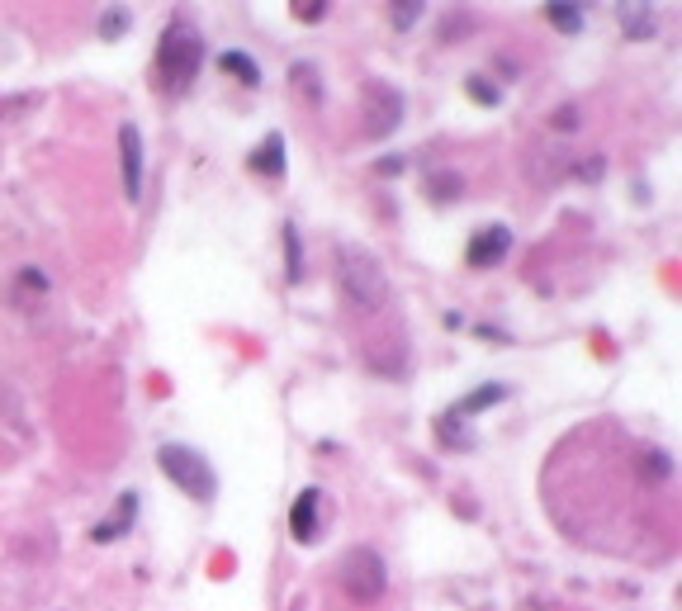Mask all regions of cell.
<instances>
[{
  "instance_id": "cb8c5ba5",
  "label": "cell",
  "mask_w": 682,
  "mask_h": 611,
  "mask_svg": "<svg viewBox=\"0 0 682 611\" xmlns=\"http://www.w3.org/2000/svg\"><path fill=\"white\" fill-rule=\"evenodd\" d=\"M124 29H128V15H124V10H119V15L109 10V15L100 19V38H119V34H124Z\"/></svg>"
},
{
  "instance_id": "4fadbf2b",
  "label": "cell",
  "mask_w": 682,
  "mask_h": 611,
  "mask_svg": "<svg viewBox=\"0 0 682 611\" xmlns=\"http://www.w3.org/2000/svg\"><path fill=\"white\" fill-rule=\"evenodd\" d=\"M507 389L503 384H479L474 394H465L460 403H455V417H469V413H484V408H493V403H503Z\"/></svg>"
},
{
  "instance_id": "7a4b0ae2",
  "label": "cell",
  "mask_w": 682,
  "mask_h": 611,
  "mask_svg": "<svg viewBox=\"0 0 682 611\" xmlns=\"http://www.w3.org/2000/svg\"><path fill=\"white\" fill-rule=\"evenodd\" d=\"M337 289L346 304L356 308H379L389 299V275H384V261L375 252H365L356 242L337 247Z\"/></svg>"
},
{
  "instance_id": "ffe728a7",
  "label": "cell",
  "mask_w": 682,
  "mask_h": 611,
  "mask_svg": "<svg viewBox=\"0 0 682 611\" xmlns=\"http://www.w3.org/2000/svg\"><path fill=\"white\" fill-rule=\"evenodd\" d=\"M465 90H469V100L474 105H503V90H498V81H488V76H469L465 81Z\"/></svg>"
},
{
  "instance_id": "ac0fdd59",
  "label": "cell",
  "mask_w": 682,
  "mask_h": 611,
  "mask_svg": "<svg viewBox=\"0 0 682 611\" xmlns=\"http://www.w3.org/2000/svg\"><path fill=\"white\" fill-rule=\"evenodd\" d=\"M460 190H465V180L455 176V171H431L427 176V195L436 199V204H450Z\"/></svg>"
},
{
  "instance_id": "277c9868",
  "label": "cell",
  "mask_w": 682,
  "mask_h": 611,
  "mask_svg": "<svg viewBox=\"0 0 682 611\" xmlns=\"http://www.w3.org/2000/svg\"><path fill=\"white\" fill-rule=\"evenodd\" d=\"M337 588L351 597V602H360V607H370V602H379V597L389 593V569H384L379 550L351 545V550L337 559Z\"/></svg>"
},
{
  "instance_id": "2e32d148",
  "label": "cell",
  "mask_w": 682,
  "mask_h": 611,
  "mask_svg": "<svg viewBox=\"0 0 682 611\" xmlns=\"http://www.w3.org/2000/svg\"><path fill=\"white\" fill-rule=\"evenodd\" d=\"M545 19L555 24L559 34H578V29H583V5H564V0H550V5H545Z\"/></svg>"
},
{
  "instance_id": "7402d4cb",
  "label": "cell",
  "mask_w": 682,
  "mask_h": 611,
  "mask_svg": "<svg viewBox=\"0 0 682 611\" xmlns=\"http://www.w3.org/2000/svg\"><path fill=\"white\" fill-rule=\"evenodd\" d=\"M441 441H446V446H455V450H469V446H474V436L465 432V422H460L455 413L441 417Z\"/></svg>"
},
{
  "instance_id": "30bf717a",
  "label": "cell",
  "mask_w": 682,
  "mask_h": 611,
  "mask_svg": "<svg viewBox=\"0 0 682 611\" xmlns=\"http://www.w3.org/2000/svg\"><path fill=\"white\" fill-rule=\"evenodd\" d=\"M247 166H252L256 176L280 180V176H285V138H280V133H266V138H261V143L252 147Z\"/></svg>"
},
{
  "instance_id": "603a6c76",
  "label": "cell",
  "mask_w": 682,
  "mask_h": 611,
  "mask_svg": "<svg viewBox=\"0 0 682 611\" xmlns=\"http://www.w3.org/2000/svg\"><path fill=\"white\" fill-rule=\"evenodd\" d=\"M294 15L304 19V24H318V19L327 15V0H299V5H294Z\"/></svg>"
},
{
  "instance_id": "8992f818",
  "label": "cell",
  "mask_w": 682,
  "mask_h": 611,
  "mask_svg": "<svg viewBox=\"0 0 682 611\" xmlns=\"http://www.w3.org/2000/svg\"><path fill=\"white\" fill-rule=\"evenodd\" d=\"M323 507H327L323 488H304L294 498V507H289V536L299 540V545H318V536H323Z\"/></svg>"
},
{
  "instance_id": "5b68a950",
  "label": "cell",
  "mask_w": 682,
  "mask_h": 611,
  "mask_svg": "<svg viewBox=\"0 0 682 611\" xmlns=\"http://www.w3.org/2000/svg\"><path fill=\"white\" fill-rule=\"evenodd\" d=\"M360 114H365V133L370 138H384L403 124V95H398L389 81H370L365 86V100H360Z\"/></svg>"
},
{
  "instance_id": "d4e9b609",
  "label": "cell",
  "mask_w": 682,
  "mask_h": 611,
  "mask_svg": "<svg viewBox=\"0 0 682 611\" xmlns=\"http://www.w3.org/2000/svg\"><path fill=\"white\" fill-rule=\"evenodd\" d=\"M555 128H559V133H574V128H578V109H559Z\"/></svg>"
},
{
  "instance_id": "52a82bcc",
  "label": "cell",
  "mask_w": 682,
  "mask_h": 611,
  "mask_svg": "<svg viewBox=\"0 0 682 611\" xmlns=\"http://www.w3.org/2000/svg\"><path fill=\"white\" fill-rule=\"evenodd\" d=\"M507 252H512V233H507L503 223H493V228H479V233L469 237L465 261L469 270H493V266H503Z\"/></svg>"
},
{
  "instance_id": "44dd1931",
  "label": "cell",
  "mask_w": 682,
  "mask_h": 611,
  "mask_svg": "<svg viewBox=\"0 0 682 611\" xmlns=\"http://www.w3.org/2000/svg\"><path fill=\"white\" fill-rule=\"evenodd\" d=\"M668 474H673V465H668L664 450H645V455H640V479H649V484H664Z\"/></svg>"
},
{
  "instance_id": "3957f363",
  "label": "cell",
  "mask_w": 682,
  "mask_h": 611,
  "mask_svg": "<svg viewBox=\"0 0 682 611\" xmlns=\"http://www.w3.org/2000/svg\"><path fill=\"white\" fill-rule=\"evenodd\" d=\"M157 465H162V474L180 488V493H185V498H190V503H214L218 498V474L199 450L171 441V446L157 450Z\"/></svg>"
},
{
  "instance_id": "484cf974",
  "label": "cell",
  "mask_w": 682,
  "mask_h": 611,
  "mask_svg": "<svg viewBox=\"0 0 682 611\" xmlns=\"http://www.w3.org/2000/svg\"><path fill=\"white\" fill-rule=\"evenodd\" d=\"M578 176H583V180H597V176H602V157H588V166H578Z\"/></svg>"
},
{
  "instance_id": "7c38bea8",
  "label": "cell",
  "mask_w": 682,
  "mask_h": 611,
  "mask_svg": "<svg viewBox=\"0 0 682 611\" xmlns=\"http://www.w3.org/2000/svg\"><path fill=\"white\" fill-rule=\"evenodd\" d=\"M280 233H285V270H289L285 280L299 285L304 280V237H299V223H285Z\"/></svg>"
},
{
  "instance_id": "5bb4252c",
  "label": "cell",
  "mask_w": 682,
  "mask_h": 611,
  "mask_svg": "<svg viewBox=\"0 0 682 611\" xmlns=\"http://www.w3.org/2000/svg\"><path fill=\"white\" fill-rule=\"evenodd\" d=\"M218 67L233 76V81H242V86H261V67H256L247 53H237V48H228V53L218 57Z\"/></svg>"
},
{
  "instance_id": "e0dca14e",
  "label": "cell",
  "mask_w": 682,
  "mask_h": 611,
  "mask_svg": "<svg viewBox=\"0 0 682 611\" xmlns=\"http://www.w3.org/2000/svg\"><path fill=\"white\" fill-rule=\"evenodd\" d=\"M289 81H294L299 95H308V105L323 100V86H318V67H313V62H294V67H289Z\"/></svg>"
},
{
  "instance_id": "9c48e42d",
  "label": "cell",
  "mask_w": 682,
  "mask_h": 611,
  "mask_svg": "<svg viewBox=\"0 0 682 611\" xmlns=\"http://www.w3.org/2000/svg\"><path fill=\"white\" fill-rule=\"evenodd\" d=\"M5 299H10L15 313H38V304L48 299V275H43L38 266L15 270V280H10V289H5Z\"/></svg>"
},
{
  "instance_id": "6da1fadb",
  "label": "cell",
  "mask_w": 682,
  "mask_h": 611,
  "mask_svg": "<svg viewBox=\"0 0 682 611\" xmlns=\"http://www.w3.org/2000/svg\"><path fill=\"white\" fill-rule=\"evenodd\" d=\"M199 67H204V38L190 19H171L162 29V43H157V76L171 95L195 86Z\"/></svg>"
},
{
  "instance_id": "8fae6325",
  "label": "cell",
  "mask_w": 682,
  "mask_h": 611,
  "mask_svg": "<svg viewBox=\"0 0 682 611\" xmlns=\"http://www.w3.org/2000/svg\"><path fill=\"white\" fill-rule=\"evenodd\" d=\"M133 522H138V493H124V498H119V512H109L105 522L90 531V540H95V545H109V540L128 536V531H133Z\"/></svg>"
},
{
  "instance_id": "d6986e66",
  "label": "cell",
  "mask_w": 682,
  "mask_h": 611,
  "mask_svg": "<svg viewBox=\"0 0 682 611\" xmlns=\"http://www.w3.org/2000/svg\"><path fill=\"white\" fill-rule=\"evenodd\" d=\"M427 15V5H422V0H394V5H389V19H394V29H403V34H408V29H417V19Z\"/></svg>"
},
{
  "instance_id": "ba28073f",
  "label": "cell",
  "mask_w": 682,
  "mask_h": 611,
  "mask_svg": "<svg viewBox=\"0 0 682 611\" xmlns=\"http://www.w3.org/2000/svg\"><path fill=\"white\" fill-rule=\"evenodd\" d=\"M143 133L133 124L119 128V171H124V195L128 199H143Z\"/></svg>"
},
{
  "instance_id": "9a60e30c",
  "label": "cell",
  "mask_w": 682,
  "mask_h": 611,
  "mask_svg": "<svg viewBox=\"0 0 682 611\" xmlns=\"http://www.w3.org/2000/svg\"><path fill=\"white\" fill-rule=\"evenodd\" d=\"M616 19H621L626 38H649L654 34V15H649V5H616Z\"/></svg>"
}]
</instances>
